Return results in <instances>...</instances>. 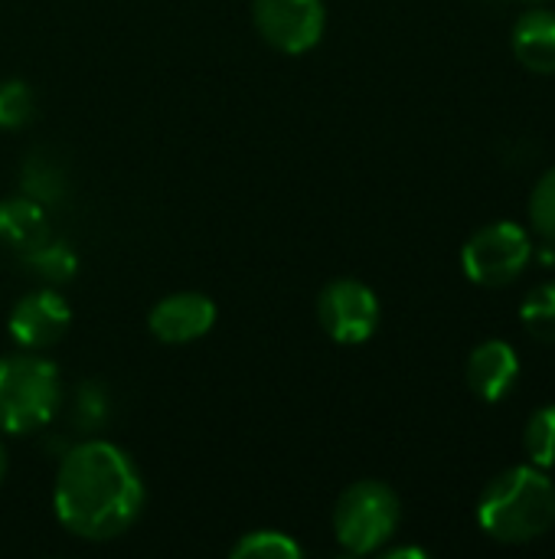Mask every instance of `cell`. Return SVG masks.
Masks as SVG:
<instances>
[{
  "label": "cell",
  "mask_w": 555,
  "mask_h": 559,
  "mask_svg": "<svg viewBox=\"0 0 555 559\" xmlns=\"http://www.w3.org/2000/svg\"><path fill=\"white\" fill-rule=\"evenodd\" d=\"M52 508L69 534L82 540H114L141 518L144 481L124 449L88 439L65 452Z\"/></svg>",
  "instance_id": "6da1fadb"
},
{
  "label": "cell",
  "mask_w": 555,
  "mask_h": 559,
  "mask_svg": "<svg viewBox=\"0 0 555 559\" xmlns=\"http://www.w3.org/2000/svg\"><path fill=\"white\" fill-rule=\"evenodd\" d=\"M481 531L507 547H523L546 537L555 524V485L536 465L500 472L478 504Z\"/></svg>",
  "instance_id": "7a4b0ae2"
},
{
  "label": "cell",
  "mask_w": 555,
  "mask_h": 559,
  "mask_svg": "<svg viewBox=\"0 0 555 559\" xmlns=\"http://www.w3.org/2000/svg\"><path fill=\"white\" fill-rule=\"evenodd\" d=\"M59 370L52 360L26 350L0 360V429L26 436L43 429L59 409Z\"/></svg>",
  "instance_id": "3957f363"
},
{
  "label": "cell",
  "mask_w": 555,
  "mask_h": 559,
  "mask_svg": "<svg viewBox=\"0 0 555 559\" xmlns=\"http://www.w3.org/2000/svg\"><path fill=\"white\" fill-rule=\"evenodd\" d=\"M399 521H402V508L396 491L373 478L350 485L334 508L337 544L353 557L379 554L396 537Z\"/></svg>",
  "instance_id": "277c9868"
},
{
  "label": "cell",
  "mask_w": 555,
  "mask_h": 559,
  "mask_svg": "<svg viewBox=\"0 0 555 559\" xmlns=\"http://www.w3.org/2000/svg\"><path fill=\"white\" fill-rule=\"evenodd\" d=\"M530 262H533V239L523 226L510 219L478 229L461 252L464 275L481 288L514 285Z\"/></svg>",
  "instance_id": "5b68a950"
},
{
  "label": "cell",
  "mask_w": 555,
  "mask_h": 559,
  "mask_svg": "<svg viewBox=\"0 0 555 559\" xmlns=\"http://www.w3.org/2000/svg\"><path fill=\"white\" fill-rule=\"evenodd\" d=\"M317 318L337 344H363L376 334L379 298L370 285L357 278H337L321 292Z\"/></svg>",
  "instance_id": "8992f818"
},
{
  "label": "cell",
  "mask_w": 555,
  "mask_h": 559,
  "mask_svg": "<svg viewBox=\"0 0 555 559\" xmlns=\"http://www.w3.org/2000/svg\"><path fill=\"white\" fill-rule=\"evenodd\" d=\"M252 20L265 43L298 56L321 43L327 10L324 0H255Z\"/></svg>",
  "instance_id": "52a82bcc"
},
{
  "label": "cell",
  "mask_w": 555,
  "mask_h": 559,
  "mask_svg": "<svg viewBox=\"0 0 555 559\" xmlns=\"http://www.w3.org/2000/svg\"><path fill=\"white\" fill-rule=\"evenodd\" d=\"M72 324L69 305L56 292H33L23 295L10 311V337L23 350H46L52 347Z\"/></svg>",
  "instance_id": "ba28073f"
},
{
  "label": "cell",
  "mask_w": 555,
  "mask_h": 559,
  "mask_svg": "<svg viewBox=\"0 0 555 559\" xmlns=\"http://www.w3.org/2000/svg\"><path fill=\"white\" fill-rule=\"evenodd\" d=\"M147 324H150V334L164 344H190L213 331L216 305L200 292H177V295H167L160 305H154Z\"/></svg>",
  "instance_id": "9c48e42d"
},
{
  "label": "cell",
  "mask_w": 555,
  "mask_h": 559,
  "mask_svg": "<svg viewBox=\"0 0 555 559\" xmlns=\"http://www.w3.org/2000/svg\"><path fill=\"white\" fill-rule=\"evenodd\" d=\"M517 380H520V357L507 341L491 337V341H484V344H478L471 350V357H468V386L484 403L507 400L514 393Z\"/></svg>",
  "instance_id": "30bf717a"
},
{
  "label": "cell",
  "mask_w": 555,
  "mask_h": 559,
  "mask_svg": "<svg viewBox=\"0 0 555 559\" xmlns=\"http://www.w3.org/2000/svg\"><path fill=\"white\" fill-rule=\"evenodd\" d=\"M514 56L540 75H555V10L533 7L514 23Z\"/></svg>",
  "instance_id": "8fae6325"
},
{
  "label": "cell",
  "mask_w": 555,
  "mask_h": 559,
  "mask_svg": "<svg viewBox=\"0 0 555 559\" xmlns=\"http://www.w3.org/2000/svg\"><path fill=\"white\" fill-rule=\"evenodd\" d=\"M46 236H49V223H46L43 203L29 200L26 193H16V197L0 203V239L10 249H16L23 255L26 249H33Z\"/></svg>",
  "instance_id": "7c38bea8"
},
{
  "label": "cell",
  "mask_w": 555,
  "mask_h": 559,
  "mask_svg": "<svg viewBox=\"0 0 555 559\" xmlns=\"http://www.w3.org/2000/svg\"><path fill=\"white\" fill-rule=\"evenodd\" d=\"M20 193L52 206L65 197V167L49 151H33L20 167Z\"/></svg>",
  "instance_id": "4fadbf2b"
},
{
  "label": "cell",
  "mask_w": 555,
  "mask_h": 559,
  "mask_svg": "<svg viewBox=\"0 0 555 559\" xmlns=\"http://www.w3.org/2000/svg\"><path fill=\"white\" fill-rule=\"evenodd\" d=\"M23 262H26L43 282H49V285L69 282V278L75 275V265H79V259H75V252L69 249V242H65V239H56V236H46L43 242H36L33 249H26V252H23Z\"/></svg>",
  "instance_id": "5bb4252c"
},
{
  "label": "cell",
  "mask_w": 555,
  "mask_h": 559,
  "mask_svg": "<svg viewBox=\"0 0 555 559\" xmlns=\"http://www.w3.org/2000/svg\"><path fill=\"white\" fill-rule=\"evenodd\" d=\"M523 449L530 455V465L550 472L555 468V406H540L527 429H523Z\"/></svg>",
  "instance_id": "9a60e30c"
},
{
  "label": "cell",
  "mask_w": 555,
  "mask_h": 559,
  "mask_svg": "<svg viewBox=\"0 0 555 559\" xmlns=\"http://www.w3.org/2000/svg\"><path fill=\"white\" fill-rule=\"evenodd\" d=\"M520 321L530 337L555 344V282L533 288L520 305Z\"/></svg>",
  "instance_id": "2e32d148"
},
{
  "label": "cell",
  "mask_w": 555,
  "mask_h": 559,
  "mask_svg": "<svg viewBox=\"0 0 555 559\" xmlns=\"http://www.w3.org/2000/svg\"><path fill=\"white\" fill-rule=\"evenodd\" d=\"M232 557L242 559H301L304 550L298 540H291L288 534L281 531H252L245 534L236 547H232Z\"/></svg>",
  "instance_id": "e0dca14e"
},
{
  "label": "cell",
  "mask_w": 555,
  "mask_h": 559,
  "mask_svg": "<svg viewBox=\"0 0 555 559\" xmlns=\"http://www.w3.org/2000/svg\"><path fill=\"white\" fill-rule=\"evenodd\" d=\"M36 115V98H33V88L20 79H7L0 82V128L13 131V128H23L29 124Z\"/></svg>",
  "instance_id": "ac0fdd59"
},
{
  "label": "cell",
  "mask_w": 555,
  "mask_h": 559,
  "mask_svg": "<svg viewBox=\"0 0 555 559\" xmlns=\"http://www.w3.org/2000/svg\"><path fill=\"white\" fill-rule=\"evenodd\" d=\"M530 223L540 233V239L555 246V164L536 180L530 193Z\"/></svg>",
  "instance_id": "d6986e66"
},
{
  "label": "cell",
  "mask_w": 555,
  "mask_h": 559,
  "mask_svg": "<svg viewBox=\"0 0 555 559\" xmlns=\"http://www.w3.org/2000/svg\"><path fill=\"white\" fill-rule=\"evenodd\" d=\"M72 419H75V426L85 429V432H95V429L105 426V419H108V393H105L101 383L88 380V383H82V386L75 390Z\"/></svg>",
  "instance_id": "ffe728a7"
},
{
  "label": "cell",
  "mask_w": 555,
  "mask_h": 559,
  "mask_svg": "<svg viewBox=\"0 0 555 559\" xmlns=\"http://www.w3.org/2000/svg\"><path fill=\"white\" fill-rule=\"evenodd\" d=\"M402 557L425 559V550H419V547H396V550H386V559H402Z\"/></svg>",
  "instance_id": "44dd1931"
},
{
  "label": "cell",
  "mask_w": 555,
  "mask_h": 559,
  "mask_svg": "<svg viewBox=\"0 0 555 559\" xmlns=\"http://www.w3.org/2000/svg\"><path fill=\"white\" fill-rule=\"evenodd\" d=\"M3 475H7V452H3V442H0V481H3Z\"/></svg>",
  "instance_id": "7402d4cb"
},
{
  "label": "cell",
  "mask_w": 555,
  "mask_h": 559,
  "mask_svg": "<svg viewBox=\"0 0 555 559\" xmlns=\"http://www.w3.org/2000/svg\"><path fill=\"white\" fill-rule=\"evenodd\" d=\"M527 3H543V0H527Z\"/></svg>",
  "instance_id": "603a6c76"
}]
</instances>
